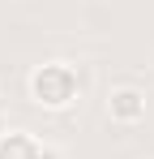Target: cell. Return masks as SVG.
Listing matches in <instances>:
<instances>
[{
	"label": "cell",
	"mask_w": 154,
	"mask_h": 159,
	"mask_svg": "<svg viewBox=\"0 0 154 159\" xmlns=\"http://www.w3.org/2000/svg\"><path fill=\"white\" fill-rule=\"evenodd\" d=\"M39 159H64V151H60V146H47V142H43V151H39Z\"/></svg>",
	"instance_id": "obj_4"
},
{
	"label": "cell",
	"mask_w": 154,
	"mask_h": 159,
	"mask_svg": "<svg viewBox=\"0 0 154 159\" xmlns=\"http://www.w3.org/2000/svg\"><path fill=\"white\" fill-rule=\"evenodd\" d=\"M43 142L30 129H4L0 133V159H39Z\"/></svg>",
	"instance_id": "obj_3"
},
{
	"label": "cell",
	"mask_w": 154,
	"mask_h": 159,
	"mask_svg": "<svg viewBox=\"0 0 154 159\" xmlns=\"http://www.w3.org/2000/svg\"><path fill=\"white\" fill-rule=\"evenodd\" d=\"M0 133H4V116H0Z\"/></svg>",
	"instance_id": "obj_5"
},
{
	"label": "cell",
	"mask_w": 154,
	"mask_h": 159,
	"mask_svg": "<svg viewBox=\"0 0 154 159\" xmlns=\"http://www.w3.org/2000/svg\"><path fill=\"white\" fill-rule=\"evenodd\" d=\"M107 116L116 120V125H137V120H146V95L137 90V86H111L107 90Z\"/></svg>",
	"instance_id": "obj_2"
},
{
	"label": "cell",
	"mask_w": 154,
	"mask_h": 159,
	"mask_svg": "<svg viewBox=\"0 0 154 159\" xmlns=\"http://www.w3.org/2000/svg\"><path fill=\"white\" fill-rule=\"evenodd\" d=\"M81 95V78L69 60H47L30 73V103L47 107V112H64V107L77 103Z\"/></svg>",
	"instance_id": "obj_1"
}]
</instances>
